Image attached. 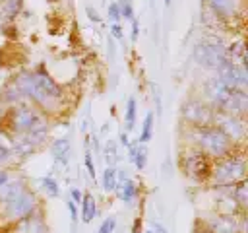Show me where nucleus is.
<instances>
[{"instance_id": "nucleus-1", "label": "nucleus", "mask_w": 248, "mask_h": 233, "mask_svg": "<svg viewBox=\"0 0 248 233\" xmlns=\"http://www.w3.org/2000/svg\"><path fill=\"white\" fill-rule=\"evenodd\" d=\"M184 138H186V146L202 151L211 161L221 159V157H225V155H229V153H232L236 150V146L213 124H207V126H186Z\"/></svg>"}, {"instance_id": "nucleus-2", "label": "nucleus", "mask_w": 248, "mask_h": 233, "mask_svg": "<svg viewBox=\"0 0 248 233\" xmlns=\"http://www.w3.org/2000/svg\"><path fill=\"white\" fill-rule=\"evenodd\" d=\"M246 179V159L242 151H232L221 159L211 161L209 169V184L211 188H227Z\"/></svg>"}, {"instance_id": "nucleus-3", "label": "nucleus", "mask_w": 248, "mask_h": 233, "mask_svg": "<svg viewBox=\"0 0 248 233\" xmlns=\"http://www.w3.org/2000/svg\"><path fill=\"white\" fill-rule=\"evenodd\" d=\"M8 128L12 130V134H35L46 138L48 118L33 105H17L10 111Z\"/></svg>"}, {"instance_id": "nucleus-4", "label": "nucleus", "mask_w": 248, "mask_h": 233, "mask_svg": "<svg viewBox=\"0 0 248 233\" xmlns=\"http://www.w3.org/2000/svg\"><path fill=\"white\" fill-rule=\"evenodd\" d=\"M192 56L198 66H202L205 70H213V72H219L227 62H231V58L227 54V45L213 37L198 41L192 50Z\"/></svg>"}, {"instance_id": "nucleus-5", "label": "nucleus", "mask_w": 248, "mask_h": 233, "mask_svg": "<svg viewBox=\"0 0 248 233\" xmlns=\"http://www.w3.org/2000/svg\"><path fill=\"white\" fill-rule=\"evenodd\" d=\"M184 126H207L213 120V109L200 97H190L180 107Z\"/></svg>"}, {"instance_id": "nucleus-6", "label": "nucleus", "mask_w": 248, "mask_h": 233, "mask_svg": "<svg viewBox=\"0 0 248 233\" xmlns=\"http://www.w3.org/2000/svg\"><path fill=\"white\" fill-rule=\"evenodd\" d=\"M211 124L217 126L234 146L244 144V140H246V118L227 115V113H221V111H213Z\"/></svg>"}, {"instance_id": "nucleus-7", "label": "nucleus", "mask_w": 248, "mask_h": 233, "mask_svg": "<svg viewBox=\"0 0 248 233\" xmlns=\"http://www.w3.org/2000/svg\"><path fill=\"white\" fill-rule=\"evenodd\" d=\"M180 165L182 171L196 181H205L209 177V169H211V159L207 155H203L202 151L186 146V151L182 150L180 153Z\"/></svg>"}, {"instance_id": "nucleus-8", "label": "nucleus", "mask_w": 248, "mask_h": 233, "mask_svg": "<svg viewBox=\"0 0 248 233\" xmlns=\"http://www.w3.org/2000/svg\"><path fill=\"white\" fill-rule=\"evenodd\" d=\"M37 210H39L37 196H35L33 192H29V190H23V192L17 194L16 198H12V200H8V202L2 204L4 217H6L8 221H14V223H16L17 219H21V217H25V216L37 212Z\"/></svg>"}, {"instance_id": "nucleus-9", "label": "nucleus", "mask_w": 248, "mask_h": 233, "mask_svg": "<svg viewBox=\"0 0 248 233\" xmlns=\"http://www.w3.org/2000/svg\"><path fill=\"white\" fill-rule=\"evenodd\" d=\"M231 91H232V89H229V87L221 82V78L215 74V76H209V78L203 82V85H202V97H200V99H203L213 111H219V109L223 107V103L227 101V97H229Z\"/></svg>"}, {"instance_id": "nucleus-10", "label": "nucleus", "mask_w": 248, "mask_h": 233, "mask_svg": "<svg viewBox=\"0 0 248 233\" xmlns=\"http://www.w3.org/2000/svg\"><path fill=\"white\" fill-rule=\"evenodd\" d=\"M205 10L219 23H229L242 16L244 4L242 0H205Z\"/></svg>"}, {"instance_id": "nucleus-11", "label": "nucleus", "mask_w": 248, "mask_h": 233, "mask_svg": "<svg viewBox=\"0 0 248 233\" xmlns=\"http://www.w3.org/2000/svg\"><path fill=\"white\" fill-rule=\"evenodd\" d=\"M244 212L242 214H234V216H229V214H211L209 217H205L202 223V227L207 231V233H240V219H242Z\"/></svg>"}, {"instance_id": "nucleus-12", "label": "nucleus", "mask_w": 248, "mask_h": 233, "mask_svg": "<svg viewBox=\"0 0 248 233\" xmlns=\"http://www.w3.org/2000/svg\"><path fill=\"white\" fill-rule=\"evenodd\" d=\"M221 82L229 87V89H240L246 91L248 87V74H246V66L242 64H234V62H227L219 72H215Z\"/></svg>"}, {"instance_id": "nucleus-13", "label": "nucleus", "mask_w": 248, "mask_h": 233, "mask_svg": "<svg viewBox=\"0 0 248 233\" xmlns=\"http://www.w3.org/2000/svg\"><path fill=\"white\" fill-rule=\"evenodd\" d=\"M43 140H45L43 136H35V134H14L10 148H12V153L19 157H27L43 144Z\"/></svg>"}, {"instance_id": "nucleus-14", "label": "nucleus", "mask_w": 248, "mask_h": 233, "mask_svg": "<svg viewBox=\"0 0 248 233\" xmlns=\"http://www.w3.org/2000/svg\"><path fill=\"white\" fill-rule=\"evenodd\" d=\"M12 233H48V225L43 217V214L37 210L21 219H17L12 227Z\"/></svg>"}, {"instance_id": "nucleus-15", "label": "nucleus", "mask_w": 248, "mask_h": 233, "mask_svg": "<svg viewBox=\"0 0 248 233\" xmlns=\"http://www.w3.org/2000/svg\"><path fill=\"white\" fill-rule=\"evenodd\" d=\"M219 111L221 113H227V115H234V116H242L244 118L246 116V111H248V93L246 91H240V89H232Z\"/></svg>"}, {"instance_id": "nucleus-16", "label": "nucleus", "mask_w": 248, "mask_h": 233, "mask_svg": "<svg viewBox=\"0 0 248 233\" xmlns=\"http://www.w3.org/2000/svg\"><path fill=\"white\" fill-rule=\"evenodd\" d=\"M70 150H72V144H70V138L68 136H62V138H56L50 146V153L54 157L56 163H62L64 167L68 165L70 161Z\"/></svg>"}, {"instance_id": "nucleus-17", "label": "nucleus", "mask_w": 248, "mask_h": 233, "mask_svg": "<svg viewBox=\"0 0 248 233\" xmlns=\"http://www.w3.org/2000/svg\"><path fill=\"white\" fill-rule=\"evenodd\" d=\"M114 192H116L118 200H122L124 204H132V202L136 200V196H138V184H136L134 179L128 177V179H124V181H118Z\"/></svg>"}, {"instance_id": "nucleus-18", "label": "nucleus", "mask_w": 248, "mask_h": 233, "mask_svg": "<svg viewBox=\"0 0 248 233\" xmlns=\"http://www.w3.org/2000/svg\"><path fill=\"white\" fill-rule=\"evenodd\" d=\"M227 190L232 196V200L240 206V210L246 212V206H248V184H246V179L240 181V183H236V184L227 186Z\"/></svg>"}, {"instance_id": "nucleus-19", "label": "nucleus", "mask_w": 248, "mask_h": 233, "mask_svg": "<svg viewBox=\"0 0 248 233\" xmlns=\"http://www.w3.org/2000/svg\"><path fill=\"white\" fill-rule=\"evenodd\" d=\"M23 190H27V188H25V183H23L21 179H17V181H8V183L0 188V202L4 204V202H8V200L16 198V196L21 194Z\"/></svg>"}, {"instance_id": "nucleus-20", "label": "nucleus", "mask_w": 248, "mask_h": 233, "mask_svg": "<svg viewBox=\"0 0 248 233\" xmlns=\"http://www.w3.org/2000/svg\"><path fill=\"white\" fill-rule=\"evenodd\" d=\"M79 204H81V219H83V223H91L95 219V216H97V200H95V196L87 192V194H83Z\"/></svg>"}, {"instance_id": "nucleus-21", "label": "nucleus", "mask_w": 248, "mask_h": 233, "mask_svg": "<svg viewBox=\"0 0 248 233\" xmlns=\"http://www.w3.org/2000/svg\"><path fill=\"white\" fill-rule=\"evenodd\" d=\"M118 184V179H116V169L112 165H107L105 171H103V179H101V186L105 192H114Z\"/></svg>"}, {"instance_id": "nucleus-22", "label": "nucleus", "mask_w": 248, "mask_h": 233, "mask_svg": "<svg viewBox=\"0 0 248 233\" xmlns=\"http://www.w3.org/2000/svg\"><path fill=\"white\" fill-rule=\"evenodd\" d=\"M153 120H155V115L149 111L145 113V118H143V124H141V132H140V144H147L153 136Z\"/></svg>"}, {"instance_id": "nucleus-23", "label": "nucleus", "mask_w": 248, "mask_h": 233, "mask_svg": "<svg viewBox=\"0 0 248 233\" xmlns=\"http://www.w3.org/2000/svg\"><path fill=\"white\" fill-rule=\"evenodd\" d=\"M136 109H138L136 97H128V103H126V113H124V124H126V132H130V130L136 126Z\"/></svg>"}, {"instance_id": "nucleus-24", "label": "nucleus", "mask_w": 248, "mask_h": 233, "mask_svg": "<svg viewBox=\"0 0 248 233\" xmlns=\"http://www.w3.org/2000/svg\"><path fill=\"white\" fill-rule=\"evenodd\" d=\"M132 163L136 165L138 171H143V169H145V165H147V148H145V144H140V142H138L136 153H134V161H132Z\"/></svg>"}, {"instance_id": "nucleus-25", "label": "nucleus", "mask_w": 248, "mask_h": 233, "mask_svg": "<svg viewBox=\"0 0 248 233\" xmlns=\"http://www.w3.org/2000/svg\"><path fill=\"white\" fill-rule=\"evenodd\" d=\"M41 186H43V190L46 192L48 198H56V196H60V186H58V183H56L50 175H48V177H43Z\"/></svg>"}, {"instance_id": "nucleus-26", "label": "nucleus", "mask_w": 248, "mask_h": 233, "mask_svg": "<svg viewBox=\"0 0 248 233\" xmlns=\"http://www.w3.org/2000/svg\"><path fill=\"white\" fill-rule=\"evenodd\" d=\"M4 99H6L8 103H19V101H23L25 97L21 95V91L17 89L16 83H10V85L4 89Z\"/></svg>"}, {"instance_id": "nucleus-27", "label": "nucleus", "mask_w": 248, "mask_h": 233, "mask_svg": "<svg viewBox=\"0 0 248 233\" xmlns=\"http://www.w3.org/2000/svg\"><path fill=\"white\" fill-rule=\"evenodd\" d=\"M105 161H107V165H112L114 167V161H116V144L112 140H108L105 144Z\"/></svg>"}, {"instance_id": "nucleus-28", "label": "nucleus", "mask_w": 248, "mask_h": 233, "mask_svg": "<svg viewBox=\"0 0 248 233\" xmlns=\"http://www.w3.org/2000/svg\"><path fill=\"white\" fill-rule=\"evenodd\" d=\"M118 6H120V17L132 21V19H134V6H132V0H120Z\"/></svg>"}, {"instance_id": "nucleus-29", "label": "nucleus", "mask_w": 248, "mask_h": 233, "mask_svg": "<svg viewBox=\"0 0 248 233\" xmlns=\"http://www.w3.org/2000/svg\"><path fill=\"white\" fill-rule=\"evenodd\" d=\"M83 163H85V169L89 173L91 179H95V163H93V153L89 148H85V153H83Z\"/></svg>"}, {"instance_id": "nucleus-30", "label": "nucleus", "mask_w": 248, "mask_h": 233, "mask_svg": "<svg viewBox=\"0 0 248 233\" xmlns=\"http://www.w3.org/2000/svg\"><path fill=\"white\" fill-rule=\"evenodd\" d=\"M107 16H108V19H110L112 23H118V21L122 19V17H120V6H118V2H110V4H108Z\"/></svg>"}, {"instance_id": "nucleus-31", "label": "nucleus", "mask_w": 248, "mask_h": 233, "mask_svg": "<svg viewBox=\"0 0 248 233\" xmlns=\"http://www.w3.org/2000/svg\"><path fill=\"white\" fill-rule=\"evenodd\" d=\"M114 227H116V217H107V219H103V223L99 225V229H97V233H114Z\"/></svg>"}, {"instance_id": "nucleus-32", "label": "nucleus", "mask_w": 248, "mask_h": 233, "mask_svg": "<svg viewBox=\"0 0 248 233\" xmlns=\"http://www.w3.org/2000/svg\"><path fill=\"white\" fill-rule=\"evenodd\" d=\"M12 155H14V153H12V148H10V144H6V142H4V138L0 136V163L8 161Z\"/></svg>"}, {"instance_id": "nucleus-33", "label": "nucleus", "mask_w": 248, "mask_h": 233, "mask_svg": "<svg viewBox=\"0 0 248 233\" xmlns=\"http://www.w3.org/2000/svg\"><path fill=\"white\" fill-rule=\"evenodd\" d=\"M66 208H68V212H70V219H72V225H76L78 223V206L68 198V202H66Z\"/></svg>"}, {"instance_id": "nucleus-34", "label": "nucleus", "mask_w": 248, "mask_h": 233, "mask_svg": "<svg viewBox=\"0 0 248 233\" xmlns=\"http://www.w3.org/2000/svg\"><path fill=\"white\" fill-rule=\"evenodd\" d=\"M110 37L112 39H118V41H124V33H122L120 23H112L110 25Z\"/></svg>"}, {"instance_id": "nucleus-35", "label": "nucleus", "mask_w": 248, "mask_h": 233, "mask_svg": "<svg viewBox=\"0 0 248 233\" xmlns=\"http://www.w3.org/2000/svg\"><path fill=\"white\" fill-rule=\"evenodd\" d=\"M81 198H83V192H81L79 188H76V186H74V188H70V200H72L76 206L81 202Z\"/></svg>"}, {"instance_id": "nucleus-36", "label": "nucleus", "mask_w": 248, "mask_h": 233, "mask_svg": "<svg viewBox=\"0 0 248 233\" xmlns=\"http://www.w3.org/2000/svg\"><path fill=\"white\" fill-rule=\"evenodd\" d=\"M138 33H140V23H138V19L134 17V19H132V35H130L132 43H136V41H138Z\"/></svg>"}, {"instance_id": "nucleus-37", "label": "nucleus", "mask_w": 248, "mask_h": 233, "mask_svg": "<svg viewBox=\"0 0 248 233\" xmlns=\"http://www.w3.org/2000/svg\"><path fill=\"white\" fill-rule=\"evenodd\" d=\"M151 231H153V233H169L167 227H165L161 221H155V219L151 221Z\"/></svg>"}, {"instance_id": "nucleus-38", "label": "nucleus", "mask_w": 248, "mask_h": 233, "mask_svg": "<svg viewBox=\"0 0 248 233\" xmlns=\"http://www.w3.org/2000/svg\"><path fill=\"white\" fill-rule=\"evenodd\" d=\"M8 181H10V173H8L6 169H2V167H0V188H2Z\"/></svg>"}, {"instance_id": "nucleus-39", "label": "nucleus", "mask_w": 248, "mask_h": 233, "mask_svg": "<svg viewBox=\"0 0 248 233\" xmlns=\"http://www.w3.org/2000/svg\"><path fill=\"white\" fill-rule=\"evenodd\" d=\"M118 140H120V144H122L124 148H128V146H130V138H128V132H126V130H122V132H120Z\"/></svg>"}, {"instance_id": "nucleus-40", "label": "nucleus", "mask_w": 248, "mask_h": 233, "mask_svg": "<svg viewBox=\"0 0 248 233\" xmlns=\"http://www.w3.org/2000/svg\"><path fill=\"white\" fill-rule=\"evenodd\" d=\"M85 12H87V16H89V19H91V21H95V23H97V21H101V17L97 16V12H95V10H91L89 6L85 8Z\"/></svg>"}, {"instance_id": "nucleus-41", "label": "nucleus", "mask_w": 248, "mask_h": 233, "mask_svg": "<svg viewBox=\"0 0 248 233\" xmlns=\"http://www.w3.org/2000/svg\"><path fill=\"white\" fill-rule=\"evenodd\" d=\"M6 10L4 8H0V33H2V29H4V21H6Z\"/></svg>"}, {"instance_id": "nucleus-42", "label": "nucleus", "mask_w": 248, "mask_h": 233, "mask_svg": "<svg viewBox=\"0 0 248 233\" xmlns=\"http://www.w3.org/2000/svg\"><path fill=\"white\" fill-rule=\"evenodd\" d=\"M194 233H207V231H205V229L202 227V223L198 221V223H196V227H194Z\"/></svg>"}, {"instance_id": "nucleus-43", "label": "nucleus", "mask_w": 248, "mask_h": 233, "mask_svg": "<svg viewBox=\"0 0 248 233\" xmlns=\"http://www.w3.org/2000/svg\"><path fill=\"white\" fill-rule=\"evenodd\" d=\"M165 6H170V0H165Z\"/></svg>"}, {"instance_id": "nucleus-44", "label": "nucleus", "mask_w": 248, "mask_h": 233, "mask_svg": "<svg viewBox=\"0 0 248 233\" xmlns=\"http://www.w3.org/2000/svg\"><path fill=\"white\" fill-rule=\"evenodd\" d=\"M143 233H153V231H151V229H147V231H143Z\"/></svg>"}, {"instance_id": "nucleus-45", "label": "nucleus", "mask_w": 248, "mask_h": 233, "mask_svg": "<svg viewBox=\"0 0 248 233\" xmlns=\"http://www.w3.org/2000/svg\"><path fill=\"white\" fill-rule=\"evenodd\" d=\"M72 233H74V231H72Z\"/></svg>"}]
</instances>
